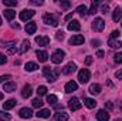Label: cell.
Here are the masks:
<instances>
[{"instance_id": "55", "label": "cell", "mask_w": 122, "mask_h": 121, "mask_svg": "<svg viewBox=\"0 0 122 121\" xmlns=\"http://www.w3.org/2000/svg\"><path fill=\"white\" fill-rule=\"evenodd\" d=\"M115 121H122V120H115Z\"/></svg>"}, {"instance_id": "31", "label": "cell", "mask_w": 122, "mask_h": 121, "mask_svg": "<svg viewBox=\"0 0 122 121\" xmlns=\"http://www.w3.org/2000/svg\"><path fill=\"white\" fill-rule=\"evenodd\" d=\"M31 104H33V107H34V108H41L44 103L41 101V98H34V100L31 101Z\"/></svg>"}, {"instance_id": "41", "label": "cell", "mask_w": 122, "mask_h": 121, "mask_svg": "<svg viewBox=\"0 0 122 121\" xmlns=\"http://www.w3.org/2000/svg\"><path fill=\"white\" fill-rule=\"evenodd\" d=\"M16 51H17L16 46H14V47H9V50H7V54H14Z\"/></svg>"}, {"instance_id": "27", "label": "cell", "mask_w": 122, "mask_h": 121, "mask_svg": "<svg viewBox=\"0 0 122 121\" xmlns=\"http://www.w3.org/2000/svg\"><path fill=\"white\" fill-rule=\"evenodd\" d=\"M84 104H85V107H88V108H95L97 101L92 100V98H84Z\"/></svg>"}, {"instance_id": "19", "label": "cell", "mask_w": 122, "mask_h": 121, "mask_svg": "<svg viewBox=\"0 0 122 121\" xmlns=\"http://www.w3.org/2000/svg\"><path fill=\"white\" fill-rule=\"evenodd\" d=\"M31 94H33V88H31L30 84H26L24 87H23V91H21V95L24 97V98H29Z\"/></svg>"}, {"instance_id": "49", "label": "cell", "mask_w": 122, "mask_h": 121, "mask_svg": "<svg viewBox=\"0 0 122 121\" xmlns=\"http://www.w3.org/2000/svg\"><path fill=\"white\" fill-rule=\"evenodd\" d=\"M31 3H33V4H38V6L43 4V1H40V0H38V1H37V0H31Z\"/></svg>"}, {"instance_id": "54", "label": "cell", "mask_w": 122, "mask_h": 121, "mask_svg": "<svg viewBox=\"0 0 122 121\" xmlns=\"http://www.w3.org/2000/svg\"><path fill=\"white\" fill-rule=\"evenodd\" d=\"M119 105H121V110H122V101H121V104H119Z\"/></svg>"}, {"instance_id": "38", "label": "cell", "mask_w": 122, "mask_h": 121, "mask_svg": "<svg viewBox=\"0 0 122 121\" xmlns=\"http://www.w3.org/2000/svg\"><path fill=\"white\" fill-rule=\"evenodd\" d=\"M56 38H57V40H62V38H64V31L62 30L57 31V33H56Z\"/></svg>"}, {"instance_id": "13", "label": "cell", "mask_w": 122, "mask_h": 121, "mask_svg": "<svg viewBox=\"0 0 122 121\" xmlns=\"http://www.w3.org/2000/svg\"><path fill=\"white\" fill-rule=\"evenodd\" d=\"M77 88H78V84L75 83V81H68L67 84H65V87H64V90H65V93H72V91H77Z\"/></svg>"}, {"instance_id": "21", "label": "cell", "mask_w": 122, "mask_h": 121, "mask_svg": "<svg viewBox=\"0 0 122 121\" xmlns=\"http://www.w3.org/2000/svg\"><path fill=\"white\" fill-rule=\"evenodd\" d=\"M50 110H46V108H43V110H38V113L36 114L38 118H50Z\"/></svg>"}, {"instance_id": "45", "label": "cell", "mask_w": 122, "mask_h": 121, "mask_svg": "<svg viewBox=\"0 0 122 121\" xmlns=\"http://www.w3.org/2000/svg\"><path fill=\"white\" fill-rule=\"evenodd\" d=\"M112 108H114L112 103H105V110H112Z\"/></svg>"}, {"instance_id": "12", "label": "cell", "mask_w": 122, "mask_h": 121, "mask_svg": "<svg viewBox=\"0 0 122 121\" xmlns=\"http://www.w3.org/2000/svg\"><path fill=\"white\" fill-rule=\"evenodd\" d=\"M97 120L98 121H109V114L107 110H99L97 113Z\"/></svg>"}, {"instance_id": "4", "label": "cell", "mask_w": 122, "mask_h": 121, "mask_svg": "<svg viewBox=\"0 0 122 121\" xmlns=\"http://www.w3.org/2000/svg\"><path fill=\"white\" fill-rule=\"evenodd\" d=\"M64 57H65V53H64L62 50H56V51L51 54V61H53L54 64H60L61 61L64 60Z\"/></svg>"}, {"instance_id": "9", "label": "cell", "mask_w": 122, "mask_h": 121, "mask_svg": "<svg viewBox=\"0 0 122 121\" xmlns=\"http://www.w3.org/2000/svg\"><path fill=\"white\" fill-rule=\"evenodd\" d=\"M77 70V66L74 64V63H68L67 66H64L62 67V70H61V73L62 74H65V76H68V74H71V73H74Z\"/></svg>"}, {"instance_id": "42", "label": "cell", "mask_w": 122, "mask_h": 121, "mask_svg": "<svg viewBox=\"0 0 122 121\" xmlns=\"http://www.w3.org/2000/svg\"><path fill=\"white\" fill-rule=\"evenodd\" d=\"M108 10H109V6H108V4H104V6H102V10H101V11L107 14V13H108Z\"/></svg>"}, {"instance_id": "35", "label": "cell", "mask_w": 122, "mask_h": 121, "mask_svg": "<svg viewBox=\"0 0 122 121\" xmlns=\"http://www.w3.org/2000/svg\"><path fill=\"white\" fill-rule=\"evenodd\" d=\"M37 94H38V95H46V94H47V87L40 86V87L37 88Z\"/></svg>"}, {"instance_id": "8", "label": "cell", "mask_w": 122, "mask_h": 121, "mask_svg": "<svg viewBox=\"0 0 122 121\" xmlns=\"http://www.w3.org/2000/svg\"><path fill=\"white\" fill-rule=\"evenodd\" d=\"M84 36H81V34H75V36H72L71 38H70V44H72V46H80V44H82L84 43Z\"/></svg>"}, {"instance_id": "46", "label": "cell", "mask_w": 122, "mask_h": 121, "mask_svg": "<svg viewBox=\"0 0 122 121\" xmlns=\"http://www.w3.org/2000/svg\"><path fill=\"white\" fill-rule=\"evenodd\" d=\"M91 63H92V57H91V56H87V59H85V64H87V66H90Z\"/></svg>"}, {"instance_id": "43", "label": "cell", "mask_w": 122, "mask_h": 121, "mask_svg": "<svg viewBox=\"0 0 122 121\" xmlns=\"http://www.w3.org/2000/svg\"><path fill=\"white\" fill-rule=\"evenodd\" d=\"M10 78H11V76H9V74L1 76V77H0V83H1V81H4V80H10Z\"/></svg>"}, {"instance_id": "44", "label": "cell", "mask_w": 122, "mask_h": 121, "mask_svg": "<svg viewBox=\"0 0 122 121\" xmlns=\"http://www.w3.org/2000/svg\"><path fill=\"white\" fill-rule=\"evenodd\" d=\"M115 77H117L118 80H122V70H118V71L115 73Z\"/></svg>"}, {"instance_id": "51", "label": "cell", "mask_w": 122, "mask_h": 121, "mask_svg": "<svg viewBox=\"0 0 122 121\" xmlns=\"http://www.w3.org/2000/svg\"><path fill=\"white\" fill-rule=\"evenodd\" d=\"M71 17H72V13H70V14H67V16H65V20H70Z\"/></svg>"}, {"instance_id": "20", "label": "cell", "mask_w": 122, "mask_h": 121, "mask_svg": "<svg viewBox=\"0 0 122 121\" xmlns=\"http://www.w3.org/2000/svg\"><path fill=\"white\" fill-rule=\"evenodd\" d=\"M16 104H17V101L16 100H7L6 103H3V110H11L13 107H16Z\"/></svg>"}, {"instance_id": "39", "label": "cell", "mask_w": 122, "mask_h": 121, "mask_svg": "<svg viewBox=\"0 0 122 121\" xmlns=\"http://www.w3.org/2000/svg\"><path fill=\"white\" fill-rule=\"evenodd\" d=\"M70 1H61V7L64 9V10H67V9H70Z\"/></svg>"}, {"instance_id": "22", "label": "cell", "mask_w": 122, "mask_h": 121, "mask_svg": "<svg viewBox=\"0 0 122 121\" xmlns=\"http://www.w3.org/2000/svg\"><path fill=\"white\" fill-rule=\"evenodd\" d=\"M29 49H30V41H29V40H23V43H21V47H20L19 53H20V54H24Z\"/></svg>"}, {"instance_id": "50", "label": "cell", "mask_w": 122, "mask_h": 121, "mask_svg": "<svg viewBox=\"0 0 122 121\" xmlns=\"http://www.w3.org/2000/svg\"><path fill=\"white\" fill-rule=\"evenodd\" d=\"M97 57H104V51H102V50H99V51L97 53Z\"/></svg>"}, {"instance_id": "17", "label": "cell", "mask_w": 122, "mask_h": 121, "mask_svg": "<svg viewBox=\"0 0 122 121\" xmlns=\"http://www.w3.org/2000/svg\"><path fill=\"white\" fill-rule=\"evenodd\" d=\"M81 29V24H80V22H77V20H72V22H70L68 23V30L71 31H78Z\"/></svg>"}, {"instance_id": "47", "label": "cell", "mask_w": 122, "mask_h": 121, "mask_svg": "<svg viewBox=\"0 0 122 121\" xmlns=\"http://www.w3.org/2000/svg\"><path fill=\"white\" fill-rule=\"evenodd\" d=\"M91 44L94 46V47H97V46L99 44V40H92V41H91Z\"/></svg>"}, {"instance_id": "33", "label": "cell", "mask_w": 122, "mask_h": 121, "mask_svg": "<svg viewBox=\"0 0 122 121\" xmlns=\"http://www.w3.org/2000/svg\"><path fill=\"white\" fill-rule=\"evenodd\" d=\"M47 103L51 104V105H56L57 104V95H53V94L47 95Z\"/></svg>"}, {"instance_id": "25", "label": "cell", "mask_w": 122, "mask_h": 121, "mask_svg": "<svg viewBox=\"0 0 122 121\" xmlns=\"http://www.w3.org/2000/svg\"><path fill=\"white\" fill-rule=\"evenodd\" d=\"M68 120V114L64 113V111H60L56 114V121H67Z\"/></svg>"}, {"instance_id": "24", "label": "cell", "mask_w": 122, "mask_h": 121, "mask_svg": "<svg viewBox=\"0 0 122 121\" xmlns=\"http://www.w3.org/2000/svg\"><path fill=\"white\" fill-rule=\"evenodd\" d=\"M14 16H16V11L14 10H11V9H7V10H4V17L10 22V20H13L14 19Z\"/></svg>"}, {"instance_id": "37", "label": "cell", "mask_w": 122, "mask_h": 121, "mask_svg": "<svg viewBox=\"0 0 122 121\" xmlns=\"http://www.w3.org/2000/svg\"><path fill=\"white\" fill-rule=\"evenodd\" d=\"M119 34H121V33H119V30H114L112 33H111V40L118 38V37H119Z\"/></svg>"}, {"instance_id": "40", "label": "cell", "mask_w": 122, "mask_h": 121, "mask_svg": "<svg viewBox=\"0 0 122 121\" xmlns=\"http://www.w3.org/2000/svg\"><path fill=\"white\" fill-rule=\"evenodd\" d=\"M6 63H7V57L0 53V64H6Z\"/></svg>"}, {"instance_id": "28", "label": "cell", "mask_w": 122, "mask_h": 121, "mask_svg": "<svg viewBox=\"0 0 122 121\" xmlns=\"http://www.w3.org/2000/svg\"><path fill=\"white\" fill-rule=\"evenodd\" d=\"M24 68H26V71H34V70H37V68H38V66H37L36 63L30 61V63H26Z\"/></svg>"}, {"instance_id": "10", "label": "cell", "mask_w": 122, "mask_h": 121, "mask_svg": "<svg viewBox=\"0 0 122 121\" xmlns=\"http://www.w3.org/2000/svg\"><path fill=\"white\" fill-rule=\"evenodd\" d=\"M19 116H20L21 118L29 120V118L33 117V110H31V108H27V107H24V108H21V110L19 111Z\"/></svg>"}, {"instance_id": "30", "label": "cell", "mask_w": 122, "mask_h": 121, "mask_svg": "<svg viewBox=\"0 0 122 121\" xmlns=\"http://www.w3.org/2000/svg\"><path fill=\"white\" fill-rule=\"evenodd\" d=\"M99 3H101L99 0H94V1H92V6H91V9L88 10V14H95V13H97V6H98Z\"/></svg>"}, {"instance_id": "16", "label": "cell", "mask_w": 122, "mask_h": 121, "mask_svg": "<svg viewBox=\"0 0 122 121\" xmlns=\"http://www.w3.org/2000/svg\"><path fill=\"white\" fill-rule=\"evenodd\" d=\"M37 30V24L34 23V22H29L27 24H26V31H27V34H34Z\"/></svg>"}, {"instance_id": "1", "label": "cell", "mask_w": 122, "mask_h": 121, "mask_svg": "<svg viewBox=\"0 0 122 121\" xmlns=\"http://www.w3.org/2000/svg\"><path fill=\"white\" fill-rule=\"evenodd\" d=\"M43 74L47 78V81H51V83L58 78V71L54 70V68H51V67H44L43 68Z\"/></svg>"}, {"instance_id": "26", "label": "cell", "mask_w": 122, "mask_h": 121, "mask_svg": "<svg viewBox=\"0 0 122 121\" xmlns=\"http://www.w3.org/2000/svg\"><path fill=\"white\" fill-rule=\"evenodd\" d=\"M108 44H109V47H112V49H121L122 47V41H119V40H111V38H109Z\"/></svg>"}, {"instance_id": "14", "label": "cell", "mask_w": 122, "mask_h": 121, "mask_svg": "<svg viewBox=\"0 0 122 121\" xmlns=\"http://www.w3.org/2000/svg\"><path fill=\"white\" fill-rule=\"evenodd\" d=\"M36 56H37L38 61H41V63H46V61L48 60V54H47V51H44V50H37V51H36Z\"/></svg>"}, {"instance_id": "48", "label": "cell", "mask_w": 122, "mask_h": 121, "mask_svg": "<svg viewBox=\"0 0 122 121\" xmlns=\"http://www.w3.org/2000/svg\"><path fill=\"white\" fill-rule=\"evenodd\" d=\"M54 107H56V110H58V111H60V110H62V108H64V105H62V104H56V105H54Z\"/></svg>"}, {"instance_id": "18", "label": "cell", "mask_w": 122, "mask_h": 121, "mask_svg": "<svg viewBox=\"0 0 122 121\" xmlns=\"http://www.w3.org/2000/svg\"><path fill=\"white\" fill-rule=\"evenodd\" d=\"M121 19H122V10H121V7H117V9L114 10V13H112V20L118 23Z\"/></svg>"}, {"instance_id": "32", "label": "cell", "mask_w": 122, "mask_h": 121, "mask_svg": "<svg viewBox=\"0 0 122 121\" xmlns=\"http://www.w3.org/2000/svg\"><path fill=\"white\" fill-rule=\"evenodd\" d=\"M10 120H11V116L10 114H7L4 110L0 111V121H10Z\"/></svg>"}, {"instance_id": "29", "label": "cell", "mask_w": 122, "mask_h": 121, "mask_svg": "<svg viewBox=\"0 0 122 121\" xmlns=\"http://www.w3.org/2000/svg\"><path fill=\"white\" fill-rule=\"evenodd\" d=\"M77 13H80L81 16H85V14H88V10H87V7H85V4H80L78 7H77V10H75Z\"/></svg>"}, {"instance_id": "52", "label": "cell", "mask_w": 122, "mask_h": 121, "mask_svg": "<svg viewBox=\"0 0 122 121\" xmlns=\"http://www.w3.org/2000/svg\"><path fill=\"white\" fill-rule=\"evenodd\" d=\"M1 98H3V93H0V100H1Z\"/></svg>"}, {"instance_id": "34", "label": "cell", "mask_w": 122, "mask_h": 121, "mask_svg": "<svg viewBox=\"0 0 122 121\" xmlns=\"http://www.w3.org/2000/svg\"><path fill=\"white\" fill-rule=\"evenodd\" d=\"M3 3H4V6H7V7H14V6H17V1H16V0H4Z\"/></svg>"}, {"instance_id": "3", "label": "cell", "mask_w": 122, "mask_h": 121, "mask_svg": "<svg viewBox=\"0 0 122 121\" xmlns=\"http://www.w3.org/2000/svg\"><path fill=\"white\" fill-rule=\"evenodd\" d=\"M90 77H91V73H90L88 68H82V70H80V73H78V81H80V83H82V84L88 83Z\"/></svg>"}, {"instance_id": "15", "label": "cell", "mask_w": 122, "mask_h": 121, "mask_svg": "<svg viewBox=\"0 0 122 121\" xmlns=\"http://www.w3.org/2000/svg\"><path fill=\"white\" fill-rule=\"evenodd\" d=\"M14 90H16V83H14V81L4 83V86H3V91H6V93H13Z\"/></svg>"}, {"instance_id": "56", "label": "cell", "mask_w": 122, "mask_h": 121, "mask_svg": "<svg viewBox=\"0 0 122 121\" xmlns=\"http://www.w3.org/2000/svg\"><path fill=\"white\" fill-rule=\"evenodd\" d=\"M121 26H122V23H121Z\"/></svg>"}, {"instance_id": "11", "label": "cell", "mask_w": 122, "mask_h": 121, "mask_svg": "<svg viewBox=\"0 0 122 121\" xmlns=\"http://www.w3.org/2000/svg\"><path fill=\"white\" fill-rule=\"evenodd\" d=\"M36 43L38 44V46H48L50 44V37H47V36H37L36 37Z\"/></svg>"}, {"instance_id": "5", "label": "cell", "mask_w": 122, "mask_h": 121, "mask_svg": "<svg viewBox=\"0 0 122 121\" xmlns=\"http://www.w3.org/2000/svg\"><path fill=\"white\" fill-rule=\"evenodd\" d=\"M104 27H105V22H104V19L97 17V19L94 20V23H92V29H94L95 31H102L104 30Z\"/></svg>"}, {"instance_id": "36", "label": "cell", "mask_w": 122, "mask_h": 121, "mask_svg": "<svg viewBox=\"0 0 122 121\" xmlns=\"http://www.w3.org/2000/svg\"><path fill=\"white\" fill-rule=\"evenodd\" d=\"M114 61L118 63V64H121L122 63V53H117V54L114 56Z\"/></svg>"}, {"instance_id": "7", "label": "cell", "mask_w": 122, "mask_h": 121, "mask_svg": "<svg viewBox=\"0 0 122 121\" xmlns=\"http://www.w3.org/2000/svg\"><path fill=\"white\" fill-rule=\"evenodd\" d=\"M34 14H36V11H34V10L26 9V10L20 11V20H23V22H27V20H30Z\"/></svg>"}, {"instance_id": "23", "label": "cell", "mask_w": 122, "mask_h": 121, "mask_svg": "<svg viewBox=\"0 0 122 121\" xmlns=\"http://www.w3.org/2000/svg\"><path fill=\"white\" fill-rule=\"evenodd\" d=\"M90 93L94 94V95H98L101 93V86L99 84H91L90 86Z\"/></svg>"}, {"instance_id": "53", "label": "cell", "mask_w": 122, "mask_h": 121, "mask_svg": "<svg viewBox=\"0 0 122 121\" xmlns=\"http://www.w3.org/2000/svg\"><path fill=\"white\" fill-rule=\"evenodd\" d=\"M0 26H1V17H0Z\"/></svg>"}, {"instance_id": "6", "label": "cell", "mask_w": 122, "mask_h": 121, "mask_svg": "<svg viewBox=\"0 0 122 121\" xmlns=\"http://www.w3.org/2000/svg\"><path fill=\"white\" fill-rule=\"evenodd\" d=\"M68 107H70L71 111H77V110L81 108V103H80V100H78L77 97H72V98L68 101Z\"/></svg>"}, {"instance_id": "2", "label": "cell", "mask_w": 122, "mask_h": 121, "mask_svg": "<svg viewBox=\"0 0 122 121\" xmlns=\"http://www.w3.org/2000/svg\"><path fill=\"white\" fill-rule=\"evenodd\" d=\"M43 22L48 26H53V27H57L58 26V17L53 13H47L43 16Z\"/></svg>"}]
</instances>
